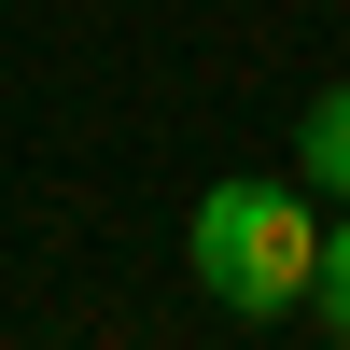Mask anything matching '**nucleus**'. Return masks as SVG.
Here are the masks:
<instances>
[{"label":"nucleus","instance_id":"f257e3e1","mask_svg":"<svg viewBox=\"0 0 350 350\" xmlns=\"http://www.w3.org/2000/svg\"><path fill=\"white\" fill-rule=\"evenodd\" d=\"M183 267H196V295L224 323H295L308 280H323V196L295 168H224L183 211Z\"/></svg>","mask_w":350,"mask_h":350},{"label":"nucleus","instance_id":"f03ea898","mask_svg":"<svg viewBox=\"0 0 350 350\" xmlns=\"http://www.w3.org/2000/svg\"><path fill=\"white\" fill-rule=\"evenodd\" d=\"M295 183L323 196V211H350V84H323V98L295 112Z\"/></svg>","mask_w":350,"mask_h":350},{"label":"nucleus","instance_id":"7ed1b4c3","mask_svg":"<svg viewBox=\"0 0 350 350\" xmlns=\"http://www.w3.org/2000/svg\"><path fill=\"white\" fill-rule=\"evenodd\" d=\"M308 323H323V336L350 350V211L323 224V280H308Z\"/></svg>","mask_w":350,"mask_h":350}]
</instances>
